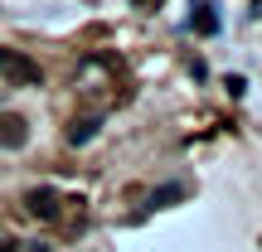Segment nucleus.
Listing matches in <instances>:
<instances>
[{
    "label": "nucleus",
    "instance_id": "obj_1",
    "mask_svg": "<svg viewBox=\"0 0 262 252\" xmlns=\"http://www.w3.org/2000/svg\"><path fill=\"white\" fill-rule=\"evenodd\" d=\"M0 78H10V83H39V63H29L15 49H0Z\"/></svg>",
    "mask_w": 262,
    "mask_h": 252
},
{
    "label": "nucleus",
    "instance_id": "obj_2",
    "mask_svg": "<svg viewBox=\"0 0 262 252\" xmlns=\"http://www.w3.org/2000/svg\"><path fill=\"white\" fill-rule=\"evenodd\" d=\"M29 214L54 218V214H58V194H54V189H34V194H29Z\"/></svg>",
    "mask_w": 262,
    "mask_h": 252
},
{
    "label": "nucleus",
    "instance_id": "obj_3",
    "mask_svg": "<svg viewBox=\"0 0 262 252\" xmlns=\"http://www.w3.org/2000/svg\"><path fill=\"white\" fill-rule=\"evenodd\" d=\"M0 141L5 146H25V122L19 117H0Z\"/></svg>",
    "mask_w": 262,
    "mask_h": 252
},
{
    "label": "nucleus",
    "instance_id": "obj_4",
    "mask_svg": "<svg viewBox=\"0 0 262 252\" xmlns=\"http://www.w3.org/2000/svg\"><path fill=\"white\" fill-rule=\"evenodd\" d=\"M194 25H199V34H214V29H219V19H214V10H209L204 0H199V5H194Z\"/></svg>",
    "mask_w": 262,
    "mask_h": 252
},
{
    "label": "nucleus",
    "instance_id": "obj_5",
    "mask_svg": "<svg viewBox=\"0 0 262 252\" xmlns=\"http://www.w3.org/2000/svg\"><path fill=\"white\" fill-rule=\"evenodd\" d=\"M93 131H97V122H73L68 141H73V146H83V141H93Z\"/></svg>",
    "mask_w": 262,
    "mask_h": 252
},
{
    "label": "nucleus",
    "instance_id": "obj_6",
    "mask_svg": "<svg viewBox=\"0 0 262 252\" xmlns=\"http://www.w3.org/2000/svg\"><path fill=\"white\" fill-rule=\"evenodd\" d=\"M0 252H15V243H10V238H0Z\"/></svg>",
    "mask_w": 262,
    "mask_h": 252
},
{
    "label": "nucleus",
    "instance_id": "obj_7",
    "mask_svg": "<svg viewBox=\"0 0 262 252\" xmlns=\"http://www.w3.org/2000/svg\"><path fill=\"white\" fill-rule=\"evenodd\" d=\"M29 252H49V247H44V243H34V247H29Z\"/></svg>",
    "mask_w": 262,
    "mask_h": 252
}]
</instances>
